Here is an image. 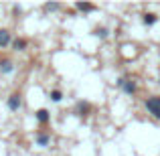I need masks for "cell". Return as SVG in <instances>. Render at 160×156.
Listing matches in <instances>:
<instances>
[{"mask_svg": "<svg viewBox=\"0 0 160 156\" xmlns=\"http://www.w3.org/2000/svg\"><path fill=\"white\" fill-rule=\"evenodd\" d=\"M109 35V31L106 27H99V28H95V37H99V39H106V37Z\"/></svg>", "mask_w": 160, "mask_h": 156, "instance_id": "12", "label": "cell"}, {"mask_svg": "<svg viewBox=\"0 0 160 156\" xmlns=\"http://www.w3.org/2000/svg\"><path fill=\"white\" fill-rule=\"evenodd\" d=\"M12 47H14L16 51H24V49H27V41L24 39H16L14 43H12Z\"/></svg>", "mask_w": 160, "mask_h": 156, "instance_id": "11", "label": "cell"}, {"mask_svg": "<svg viewBox=\"0 0 160 156\" xmlns=\"http://www.w3.org/2000/svg\"><path fill=\"white\" fill-rule=\"evenodd\" d=\"M10 43V33L6 31V28H0V47H6V45Z\"/></svg>", "mask_w": 160, "mask_h": 156, "instance_id": "6", "label": "cell"}, {"mask_svg": "<svg viewBox=\"0 0 160 156\" xmlns=\"http://www.w3.org/2000/svg\"><path fill=\"white\" fill-rule=\"evenodd\" d=\"M20 105H22V99H20V93H12L8 98V109L10 112H18Z\"/></svg>", "mask_w": 160, "mask_h": 156, "instance_id": "3", "label": "cell"}, {"mask_svg": "<svg viewBox=\"0 0 160 156\" xmlns=\"http://www.w3.org/2000/svg\"><path fill=\"white\" fill-rule=\"evenodd\" d=\"M91 109V103L89 102H77V105H75V112H77V116H87Z\"/></svg>", "mask_w": 160, "mask_h": 156, "instance_id": "4", "label": "cell"}, {"mask_svg": "<svg viewBox=\"0 0 160 156\" xmlns=\"http://www.w3.org/2000/svg\"><path fill=\"white\" fill-rule=\"evenodd\" d=\"M118 87H120V89H124V93H128V95H134V93H136V89H138L136 81L126 79V77H120V79H118Z\"/></svg>", "mask_w": 160, "mask_h": 156, "instance_id": "2", "label": "cell"}, {"mask_svg": "<svg viewBox=\"0 0 160 156\" xmlns=\"http://www.w3.org/2000/svg\"><path fill=\"white\" fill-rule=\"evenodd\" d=\"M49 140H51L49 134H37V144H39V146H47Z\"/></svg>", "mask_w": 160, "mask_h": 156, "instance_id": "10", "label": "cell"}, {"mask_svg": "<svg viewBox=\"0 0 160 156\" xmlns=\"http://www.w3.org/2000/svg\"><path fill=\"white\" fill-rule=\"evenodd\" d=\"M59 8H61V4H59V2H47V4H45V10H47V12L59 10Z\"/></svg>", "mask_w": 160, "mask_h": 156, "instance_id": "13", "label": "cell"}, {"mask_svg": "<svg viewBox=\"0 0 160 156\" xmlns=\"http://www.w3.org/2000/svg\"><path fill=\"white\" fill-rule=\"evenodd\" d=\"M51 99H53L55 103H59V102L63 99V93H61L59 89H53V91H51Z\"/></svg>", "mask_w": 160, "mask_h": 156, "instance_id": "14", "label": "cell"}, {"mask_svg": "<svg viewBox=\"0 0 160 156\" xmlns=\"http://www.w3.org/2000/svg\"><path fill=\"white\" fill-rule=\"evenodd\" d=\"M144 105H146V109H148V113H152L154 118H158V120H160V98H158V95L148 98L144 102Z\"/></svg>", "mask_w": 160, "mask_h": 156, "instance_id": "1", "label": "cell"}, {"mask_svg": "<svg viewBox=\"0 0 160 156\" xmlns=\"http://www.w3.org/2000/svg\"><path fill=\"white\" fill-rule=\"evenodd\" d=\"M142 20H144V24H146V27H152V24L158 20V16H156V14H152V12H146Z\"/></svg>", "mask_w": 160, "mask_h": 156, "instance_id": "9", "label": "cell"}, {"mask_svg": "<svg viewBox=\"0 0 160 156\" xmlns=\"http://www.w3.org/2000/svg\"><path fill=\"white\" fill-rule=\"evenodd\" d=\"M75 8L77 10H81V12H91V10H95V6L91 2H77L75 4Z\"/></svg>", "mask_w": 160, "mask_h": 156, "instance_id": "8", "label": "cell"}, {"mask_svg": "<svg viewBox=\"0 0 160 156\" xmlns=\"http://www.w3.org/2000/svg\"><path fill=\"white\" fill-rule=\"evenodd\" d=\"M35 118H37V120L41 122V124H47V122L51 120V113H49L47 109H39V112L35 113Z\"/></svg>", "mask_w": 160, "mask_h": 156, "instance_id": "5", "label": "cell"}, {"mask_svg": "<svg viewBox=\"0 0 160 156\" xmlns=\"http://www.w3.org/2000/svg\"><path fill=\"white\" fill-rule=\"evenodd\" d=\"M0 71H2V73H12V71H14V65H12V61H8V59L0 61Z\"/></svg>", "mask_w": 160, "mask_h": 156, "instance_id": "7", "label": "cell"}]
</instances>
